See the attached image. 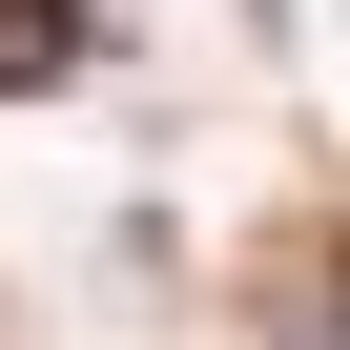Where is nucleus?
I'll return each mask as SVG.
<instances>
[{
    "label": "nucleus",
    "instance_id": "1",
    "mask_svg": "<svg viewBox=\"0 0 350 350\" xmlns=\"http://www.w3.org/2000/svg\"><path fill=\"white\" fill-rule=\"evenodd\" d=\"M83 62V0H0V83H62Z\"/></svg>",
    "mask_w": 350,
    "mask_h": 350
}]
</instances>
